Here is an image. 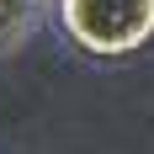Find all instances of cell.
Returning a JSON list of instances; mask_svg holds the SVG:
<instances>
[{
    "instance_id": "1",
    "label": "cell",
    "mask_w": 154,
    "mask_h": 154,
    "mask_svg": "<svg viewBox=\"0 0 154 154\" xmlns=\"http://www.w3.org/2000/svg\"><path fill=\"white\" fill-rule=\"evenodd\" d=\"M59 27L91 59H128L154 37V0H59Z\"/></svg>"
},
{
    "instance_id": "2",
    "label": "cell",
    "mask_w": 154,
    "mask_h": 154,
    "mask_svg": "<svg viewBox=\"0 0 154 154\" xmlns=\"http://www.w3.org/2000/svg\"><path fill=\"white\" fill-rule=\"evenodd\" d=\"M37 5L43 0H0V59H11L27 43L32 21H37Z\"/></svg>"
}]
</instances>
